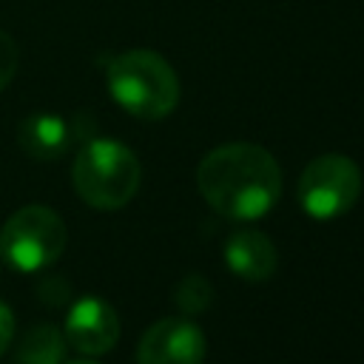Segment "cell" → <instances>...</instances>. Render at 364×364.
Instances as JSON below:
<instances>
[{"label":"cell","instance_id":"1","mask_svg":"<svg viewBox=\"0 0 364 364\" xmlns=\"http://www.w3.org/2000/svg\"><path fill=\"white\" fill-rule=\"evenodd\" d=\"M196 188L216 213L250 222L279 202L282 168L262 145L225 142L202 156L196 168Z\"/></svg>","mask_w":364,"mask_h":364},{"label":"cell","instance_id":"2","mask_svg":"<svg viewBox=\"0 0 364 364\" xmlns=\"http://www.w3.org/2000/svg\"><path fill=\"white\" fill-rule=\"evenodd\" d=\"M108 94L136 119H162L179 102V80L171 63L151 48L117 54L105 68Z\"/></svg>","mask_w":364,"mask_h":364},{"label":"cell","instance_id":"3","mask_svg":"<svg viewBox=\"0 0 364 364\" xmlns=\"http://www.w3.org/2000/svg\"><path fill=\"white\" fill-rule=\"evenodd\" d=\"M139 179L142 168L136 154L128 145L105 136L85 139L71 168L77 196L94 210L125 208L136 196Z\"/></svg>","mask_w":364,"mask_h":364},{"label":"cell","instance_id":"4","mask_svg":"<svg viewBox=\"0 0 364 364\" xmlns=\"http://www.w3.org/2000/svg\"><path fill=\"white\" fill-rule=\"evenodd\" d=\"M65 242V222L46 205H23L0 228V256L20 273H37L54 264Z\"/></svg>","mask_w":364,"mask_h":364},{"label":"cell","instance_id":"5","mask_svg":"<svg viewBox=\"0 0 364 364\" xmlns=\"http://www.w3.org/2000/svg\"><path fill=\"white\" fill-rule=\"evenodd\" d=\"M361 193V171L344 154H321L299 176V202L313 219L347 213Z\"/></svg>","mask_w":364,"mask_h":364},{"label":"cell","instance_id":"6","mask_svg":"<svg viewBox=\"0 0 364 364\" xmlns=\"http://www.w3.org/2000/svg\"><path fill=\"white\" fill-rule=\"evenodd\" d=\"M205 333L182 316H168L151 324L136 344V364H202Z\"/></svg>","mask_w":364,"mask_h":364},{"label":"cell","instance_id":"7","mask_svg":"<svg viewBox=\"0 0 364 364\" xmlns=\"http://www.w3.org/2000/svg\"><path fill=\"white\" fill-rule=\"evenodd\" d=\"M65 344L85 355L108 353L119 338V318L117 310L100 296H82L71 304L63 327Z\"/></svg>","mask_w":364,"mask_h":364},{"label":"cell","instance_id":"8","mask_svg":"<svg viewBox=\"0 0 364 364\" xmlns=\"http://www.w3.org/2000/svg\"><path fill=\"white\" fill-rule=\"evenodd\" d=\"M77 136H80V128L51 111L28 114L17 125V142H20L23 154L37 162H51V159L63 156Z\"/></svg>","mask_w":364,"mask_h":364},{"label":"cell","instance_id":"9","mask_svg":"<svg viewBox=\"0 0 364 364\" xmlns=\"http://www.w3.org/2000/svg\"><path fill=\"white\" fill-rule=\"evenodd\" d=\"M225 264L245 282H264L276 273V247L256 228H239L225 242Z\"/></svg>","mask_w":364,"mask_h":364},{"label":"cell","instance_id":"10","mask_svg":"<svg viewBox=\"0 0 364 364\" xmlns=\"http://www.w3.org/2000/svg\"><path fill=\"white\" fill-rule=\"evenodd\" d=\"M63 358H65V336L48 321L34 324L23 336L14 355L17 364H63Z\"/></svg>","mask_w":364,"mask_h":364},{"label":"cell","instance_id":"11","mask_svg":"<svg viewBox=\"0 0 364 364\" xmlns=\"http://www.w3.org/2000/svg\"><path fill=\"white\" fill-rule=\"evenodd\" d=\"M173 301L185 316H199L213 304V284L202 273H188L176 284Z\"/></svg>","mask_w":364,"mask_h":364},{"label":"cell","instance_id":"12","mask_svg":"<svg viewBox=\"0 0 364 364\" xmlns=\"http://www.w3.org/2000/svg\"><path fill=\"white\" fill-rule=\"evenodd\" d=\"M17 60H20L17 43L11 40V34H6V31L0 28V91L14 80V74H17Z\"/></svg>","mask_w":364,"mask_h":364},{"label":"cell","instance_id":"13","mask_svg":"<svg viewBox=\"0 0 364 364\" xmlns=\"http://www.w3.org/2000/svg\"><path fill=\"white\" fill-rule=\"evenodd\" d=\"M68 293H71V287H68V282H65V279L48 276L46 282H40V296H43V301H46V304H51V307L63 304V301L68 299Z\"/></svg>","mask_w":364,"mask_h":364},{"label":"cell","instance_id":"14","mask_svg":"<svg viewBox=\"0 0 364 364\" xmlns=\"http://www.w3.org/2000/svg\"><path fill=\"white\" fill-rule=\"evenodd\" d=\"M11 336H14V313H11V307L0 299V355L9 350Z\"/></svg>","mask_w":364,"mask_h":364},{"label":"cell","instance_id":"15","mask_svg":"<svg viewBox=\"0 0 364 364\" xmlns=\"http://www.w3.org/2000/svg\"><path fill=\"white\" fill-rule=\"evenodd\" d=\"M63 364H97V361H85V358H77V361H63Z\"/></svg>","mask_w":364,"mask_h":364}]
</instances>
